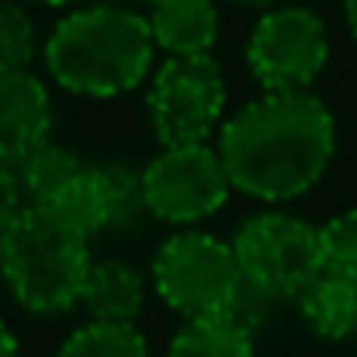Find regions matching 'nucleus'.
Masks as SVG:
<instances>
[{
    "label": "nucleus",
    "instance_id": "1",
    "mask_svg": "<svg viewBox=\"0 0 357 357\" xmlns=\"http://www.w3.org/2000/svg\"><path fill=\"white\" fill-rule=\"evenodd\" d=\"M337 119L312 91L260 94L229 112L215 135V149L233 191L284 208L330 174L337 156Z\"/></svg>",
    "mask_w": 357,
    "mask_h": 357
},
{
    "label": "nucleus",
    "instance_id": "2",
    "mask_svg": "<svg viewBox=\"0 0 357 357\" xmlns=\"http://www.w3.org/2000/svg\"><path fill=\"white\" fill-rule=\"evenodd\" d=\"M49 80L87 101H112L142 87L156 66V45L146 14L121 3H80L59 17L42 42Z\"/></svg>",
    "mask_w": 357,
    "mask_h": 357
},
{
    "label": "nucleus",
    "instance_id": "3",
    "mask_svg": "<svg viewBox=\"0 0 357 357\" xmlns=\"http://www.w3.org/2000/svg\"><path fill=\"white\" fill-rule=\"evenodd\" d=\"M91 260V236L38 205H24L0 233V278L31 316H63L80 305Z\"/></svg>",
    "mask_w": 357,
    "mask_h": 357
},
{
    "label": "nucleus",
    "instance_id": "4",
    "mask_svg": "<svg viewBox=\"0 0 357 357\" xmlns=\"http://www.w3.org/2000/svg\"><path fill=\"white\" fill-rule=\"evenodd\" d=\"M149 288L181 319L233 316L243 295L229 239L208 229H174L153 250Z\"/></svg>",
    "mask_w": 357,
    "mask_h": 357
},
{
    "label": "nucleus",
    "instance_id": "5",
    "mask_svg": "<svg viewBox=\"0 0 357 357\" xmlns=\"http://www.w3.org/2000/svg\"><path fill=\"white\" fill-rule=\"evenodd\" d=\"M146 119L160 146L212 142L229 119V84L215 56H163L146 80Z\"/></svg>",
    "mask_w": 357,
    "mask_h": 357
},
{
    "label": "nucleus",
    "instance_id": "6",
    "mask_svg": "<svg viewBox=\"0 0 357 357\" xmlns=\"http://www.w3.org/2000/svg\"><path fill=\"white\" fill-rule=\"evenodd\" d=\"M243 288L267 305L291 302L295 291L319 271V226L288 212L260 208L229 236Z\"/></svg>",
    "mask_w": 357,
    "mask_h": 357
},
{
    "label": "nucleus",
    "instance_id": "7",
    "mask_svg": "<svg viewBox=\"0 0 357 357\" xmlns=\"http://www.w3.org/2000/svg\"><path fill=\"white\" fill-rule=\"evenodd\" d=\"M243 56L260 94L312 91L330 66L326 21L305 3H274L257 14Z\"/></svg>",
    "mask_w": 357,
    "mask_h": 357
},
{
    "label": "nucleus",
    "instance_id": "8",
    "mask_svg": "<svg viewBox=\"0 0 357 357\" xmlns=\"http://www.w3.org/2000/svg\"><path fill=\"white\" fill-rule=\"evenodd\" d=\"M139 174L149 219L174 229H198L202 222L219 215L233 195L215 142L160 146V153Z\"/></svg>",
    "mask_w": 357,
    "mask_h": 357
},
{
    "label": "nucleus",
    "instance_id": "9",
    "mask_svg": "<svg viewBox=\"0 0 357 357\" xmlns=\"http://www.w3.org/2000/svg\"><path fill=\"white\" fill-rule=\"evenodd\" d=\"M52 135V94L31 70L0 73V163L17 167Z\"/></svg>",
    "mask_w": 357,
    "mask_h": 357
},
{
    "label": "nucleus",
    "instance_id": "10",
    "mask_svg": "<svg viewBox=\"0 0 357 357\" xmlns=\"http://www.w3.org/2000/svg\"><path fill=\"white\" fill-rule=\"evenodd\" d=\"M149 298V274L121 257H94L84 278L80 305L98 323H135Z\"/></svg>",
    "mask_w": 357,
    "mask_h": 357
},
{
    "label": "nucleus",
    "instance_id": "11",
    "mask_svg": "<svg viewBox=\"0 0 357 357\" xmlns=\"http://www.w3.org/2000/svg\"><path fill=\"white\" fill-rule=\"evenodd\" d=\"M142 14L163 56H212L219 42L222 14L215 0H156Z\"/></svg>",
    "mask_w": 357,
    "mask_h": 357
},
{
    "label": "nucleus",
    "instance_id": "12",
    "mask_svg": "<svg viewBox=\"0 0 357 357\" xmlns=\"http://www.w3.org/2000/svg\"><path fill=\"white\" fill-rule=\"evenodd\" d=\"M295 309L302 323L323 337V340H351L357 337V281L344 278L337 271L319 267L298 291H295Z\"/></svg>",
    "mask_w": 357,
    "mask_h": 357
},
{
    "label": "nucleus",
    "instance_id": "13",
    "mask_svg": "<svg viewBox=\"0 0 357 357\" xmlns=\"http://www.w3.org/2000/svg\"><path fill=\"white\" fill-rule=\"evenodd\" d=\"M167 357H257V344L253 330L233 316L184 319L167 347Z\"/></svg>",
    "mask_w": 357,
    "mask_h": 357
},
{
    "label": "nucleus",
    "instance_id": "14",
    "mask_svg": "<svg viewBox=\"0 0 357 357\" xmlns=\"http://www.w3.org/2000/svg\"><path fill=\"white\" fill-rule=\"evenodd\" d=\"M87 167V160L63 146V142H42L35 153H28L14 170H17V181H21V195L31 198V205H45L52 202L80 170Z\"/></svg>",
    "mask_w": 357,
    "mask_h": 357
},
{
    "label": "nucleus",
    "instance_id": "15",
    "mask_svg": "<svg viewBox=\"0 0 357 357\" xmlns=\"http://www.w3.org/2000/svg\"><path fill=\"white\" fill-rule=\"evenodd\" d=\"M56 357H149V340L135 323L87 319L59 344Z\"/></svg>",
    "mask_w": 357,
    "mask_h": 357
},
{
    "label": "nucleus",
    "instance_id": "16",
    "mask_svg": "<svg viewBox=\"0 0 357 357\" xmlns=\"http://www.w3.org/2000/svg\"><path fill=\"white\" fill-rule=\"evenodd\" d=\"M38 52H42V42H38L31 10L21 0H0V73L31 70Z\"/></svg>",
    "mask_w": 357,
    "mask_h": 357
},
{
    "label": "nucleus",
    "instance_id": "17",
    "mask_svg": "<svg viewBox=\"0 0 357 357\" xmlns=\"http://www.w3.org/2000/svg\"><path fill=\"white\" fill-rule=\"evenodd\" d=\"M319 267L357 281V208H347L319 226Z\"/></svg>",
    "mask_w": 357,
    "mask_h": 357
},
{
    "label": "nucleus",
    "instance_id": "18",
    "mask_svg": "<svg viewBox=\"0 0 357 357\" xmlns=\"http://www.w3.org/2000/svg\"><path fill=\"white\" fill-rule=\"evenodd\" d=\"M21 181H17V170L10 163H0V233L17 219V212L24 208L21 202Z\"/></svg>",
    "mask_w": 357,
    "mask_h": 357
},
{
    "label": "nucleus",
    "instance_id": "19",
    "mask_svg": "<svg viewBox=\"0 0 357 357\" xmlns=\"http://www.w3.org/2000/svg\"><path fill=\"white\" fill-rule=\"evenodd\" d=\"M0 357H21V344L3 319H0Z\"/></svg>",
    "mask_w": 357,
    "mask_h": 357
},
{
    "label": "nucleus",
    "instance_id": "20",
    "mask_svg": "<svg viewBox=\"0 0 357 357\" xmlns=\"http://www.w3.org/2000/svg\"><path fill=\"white\" fill-rule=\"evenodd\" d=\"M233 7H243V10H253V14H264V10H271L274 3H281V0H229Z\"/></svg>",
    "mask_w": 357,
    "mask_h": 357
},
{
    "label": "nucleus",
    "instance_id": "21",
    "mask_svg": "<svg viewBox=\"0 0 357 357\" xmlns=\"http://www.w3.org/2000/svg\"><path fill=\"white\" fill-rule=\"evenodd\" d=\"M344 7V21H347V31L357 38V0H340Z\"/></svg>",
    "mask_w": 357,
    "mask_h": 357
},
{
    "label": "nucleus",
    "instance_id": "22",
    "mask_svg": "<svg viewBox=\"0 0 357 357\" xmlns=\"http://www.w3.org/2000/svg\"><path fill=\"white\" fill-rule=\"evenodd\" d=\"M24 3H38V7H52V10H73L84 0H24Z\"/></svg>",
    "mask_w": 357,
    "mask_h": 357
},
{
    "label": "nucleus",
    "instance_id": "23",
    "mask_svg": "<svg viewBox=\"0 0 357 357\" xmlns=\"http://www.w3.org/2000/svg\"><path fill=\"white\" fill-rule=\"evenodd\" d=\"M121 3H128V7H135V10H146V7H153L156 0H121Z\"/></svg>",
    "mask_w": 357,
    "mask_h": 357
},
{
    "label": "nucleus",
    "instance_id": "24",
    "mask_svg": "<svg viewBox=\"0 0 357 357\" xmlns=\"http://www.w3.org/2000/svg\"><path fill=\"white\" fill-rule=\"evenodd\" d=\"M302 3H305V7H312V3H323V0H302Z\"/></svg>",
    "mask_w": 357,
    "mask_h": 357
},
{
    "label": "nucleus",
    "instance_id": "25",
    "mask_svg": "<svg viewBox=\"0 0 357 357\" xmlns=\"http://www.w3.org/2000/svg\"><path fill=\"white\" fill-rule=\"evenodd\" d=\"M354 340H357V337H354Z\"/></svg>",
    "mask_w": 357,
    "mask_h": 357
}]
</instances>
